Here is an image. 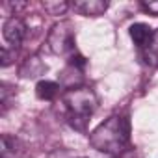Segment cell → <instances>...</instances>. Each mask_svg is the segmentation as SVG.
<instances>
[{"instance_id": "obj_2", "label": "cell", "mask_w": 158, "mask_h": 158, "mask_svg": "<svg viewBox=\"0 0 158 158\" xmlns=\"http://www.w3.org/2000/svg\"><path fill=\"white\" fill-rule=\"evenodd\" d=\"M63 104L69 112V121L73 127H76L78 130H84L86 121L89 119V115L97 110L99 99L95 95L93 89L89 88H71L63 93Z\"/></svg>"}, {"instance_id": "obj_12", "label": "cell", "mask_w": 158, "mask_h": 158, "mask_svg": "<svg viewBox=\"0 0 158 158\" xmlns=\"http://www.w3.org/2000/svg\"><path fill=\"white\" fill-rule=\"evenodd\" d=\"M141 8L152 15V17H158V0H152V2H141Z\"/></svg>"}, {"instance_id": "obj_7", "label": "cell", "mask_w": 158, "mask_h": 158, "mask_svg": "<svg viewBox=\"0 0 158 158\" xmlns=\"http://www.w3.org/2000/svg\"><path fill=\"white\" fill-rule=\"evenodd\" d=\"M128 34H130L132 41H134L138 47H143V48H145V47H147V43L151 41L152 30H151L147 24H143V23H136V24H132V26H130Z\"/></svg>"}, {"instance_id": "obj_13", "label": "cell", "mask_w": 158, "mask_h": 158, "mask_svg": "<svg viewBox=\"0 0 158 158\" xmlns=\"http://www.w3.org/2000/svg\"><path fill=\"white\" fill-rule=\"evenodd\" d=\"M69 63H71V67L84 69V67H86V58H84V56H80V54H73V56H71V60H69Z\"/></svg>"}, {"instance_id": "obj_15", "label": "cell", "mask_w": 158, "mask_h": 158, "mask_svg": "<svg viewBox=\"0 0 158 158\" xmlns=\"http://www.w3.org/2000/svg\"><path fill=\"white\" fill-rule=\"evenodd\" d=\"M13 60V54L8 50V47H2V67H8Z\"/></svg>"}, {"instance_id": "obj_9", "label": "cell", "mask_w": 158, "mask_h": 158, "mask_svg": "<svg viewBox=\"0 0 158 158\" xmlns=\"http://www.w3.org/2000/svg\"><path fill=\"white\" fill-rule=\"evenodd\" d=\"M21 149H19V141L8 134H2V149H0V156L2 158H19L21 156Z\"/></svg>"}, {"instance_id": "obj_10", "label": "cell", "mask_w": 158, "mask_h": 158, "mask_svg": "<svg viewBox=\"0 0 158 158\" xmlns=\"http://www.w3.org/2000/svg\"><path fill=\"white\" fill-rule=\"evenodd\" d=\"M143 58L149 65L152 67H158V30L152 32L151 35V41L147 43L145 50H143Z\"/></svg>"}, {"instance_id": "obj_16", "label": "cell", "mask_w": 158, "mask_h": 158, "mask_svg": "<svg viewBox=\"0 0 158 158\" xmlns=\"http://www.w3.org/2000/svg\"><path fill=\"white\" fill-rule=\"evenodd\" d=\"M48 158H73V156H71V152L65 151V149H56V151H52V152L48 154Z\"/></svg>"}, {"instance_id": "obj_5", "label": "cell", "mask_w": 158, "mask_h": 158, "mask_svg": "<svg viewBox=\"0 0 158 158\" xmlns=\"http://www.w3.org/2000/svg\"><path fill=\"white\" fill-rule=\"evenodd\" d=\"M71 8L86 17H99L108 10V2H104V0H80V2H73Z\"/></svg>"}, {"instance_id": "obj_1", "label": "cell", "mask_w": 158, "mask_h": 158, "mask_svg": "<svg viewBox=\"0 0 158 158\" xmlns=\"http://www.w3.org/2000/svg\"><path fill=\"white\" fill-rule=\"evenodd\" d=\"M130 139V121L125 115H112L89 134L93 149L104 154H121Z\"/></svg>"}, {"instance_id": "obj_6", "label": "cell", "mask_w": 158, "mask_h": 158, "mask_svg": "<svg viewBox=\"0 0 158 158\" xmlns=\"http://www.w3.org/2000/svg\"><path fill=\"white\" fill-rule=\"evenodd\" d=\"M45 73H47V65L39 56H30L21 65V76H24V78H37Z\"/></svg>"}, {"instance_id": "obj_8", "label": "cell", "mask_w": 158, "mask_h": 158, "mask_svg": "<svg viewBox=\"0 0 158 158\" xmlns=\"http://www.w3.org/2000/svg\"><path fill=\"white\" fill-rule=\"evenodd\" d=\"M60 93V86L52 80H39L35 86V95L41 101H52Z\"/></svg>"}, {"instance_id": "obj_4", "label": "cell", "mask_w": 158, "mask_h": 158, "mask_svg": "<svg viewBox=\"0 0 158 158\" xmlns=\"http://www.w3.org/2000/svg\"><path fill=\"white\" fill-rule=\"evenodd\" d=\"M2 34H4V39L13 47V48H19L23 39L26 37V24L19 19V17H10L4 21V26H2Z\"/></svg>"}, {"instance_id": "obj_3", "label": "cell", "mask_w": 158, "mask_h": 158, "mask_svg": "<svg viewBox=\"0 0 158 158\" xmlns=\"http://www.w3.org/2000/svg\"><path fill=\"white\" fill-rule=\"evenodd\" d=\"M47 47L52 54H67L74 48V28L69 21L54 24L47 35Z\"/></svg>"}, {"instance_id": "obj_11", "label": "cell", "mask_w": 158, "mask_h": 158, "mask_svg": "<svg viewBox=\"0 0 158 158\" xmlns=\"http://www.w3.org/2000/svg\"><path fill=\"white\" fill-rule=\"evenodd\" d=\"M43 8L48 15H63L71 8V4L63 0H56V2H43Z\"/></svg>"}, {"instance_id": "obj_14", "label": "cell", "mask_w": 158, "mask_h": 158, "mask_svg": "<svg viewBox=\"0 0 158 158\" xmlns=\"http://www.w3.org/2000/svg\"><path fill=\"white\" fill-rule=\"evenodd\" d=\"M117 158H143V156H141V152L138 149H125Z\"/></svg>"}]
</instances>
